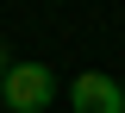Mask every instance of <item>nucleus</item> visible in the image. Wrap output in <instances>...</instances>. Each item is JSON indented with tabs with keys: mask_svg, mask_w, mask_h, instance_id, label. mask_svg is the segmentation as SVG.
I'll use <instances>...</instances> for the list:
<instances>
[{
	"mask_svg": "<svg viewBox=\"0 0 125 113\" xmlns=\"http://www.w3.org/2000/svg\"><path fill=\"white\" fill-rule=\"evenodd\" d=\"M0 113H6V107H0Z\"/></svg>",
	"mask_w": 125,
	"mask_h": 113,
	"instance_id": "obj_5",
	"label": "nucleus"
},
{
	"mask_svg": "<svg viewBox=\"0 0 125 113\" xmlns=\"http://www.w3.org/2000/svg\"><path fill=\"white\" fill-rule=\"evenodd\" d=\"M119 113H125V94H119Z\"/></svg>",
	"mask_w": 125,
	"mask_h": 113,
	"instance_id": "obj_4",
	"label": "nucleus"
},
{
	"mask_svg": "<svg viewBox=\"0 0 125 113\" xmlns=\"http://www.w3.org/2000/svg\"><path fill=\"white\" fill-rule=\"evenodd\" d=\"M0 75H6V50H0Z\"/></svg>",
	"mask_w": 125,
	"mask_h": 113,
	"instance_id": "obj_3",
	"label": "nucleus"
},
{
	"mask_svg": "<svg viewBox=\"0 0 125 113\" xmlns=\"http://www.w3.org/2000/svg\"><path fill=\"white\" fill-rule=\"evenodd\" d=\"M119 94H125V82L100 75V69H88V75L69 82V107L75 113H119Z\"/></svg>",
	"mask_w": 125,
	"mask_h": 113,
	"instance_id": "obj_2",
	"label": "nucleus"
},
{
	"mask_svg": "<svg viewBox=\"0 0 125 113\" xmlns=\"http://www.w3.org/2000/svg\"><path fill=\"white\" fill-rule=\"evenodd\" d=\"M50 100H56V75L44 63H6V75H0V107L6 113H44Z\"/></svg>",
	"mask_w": 125,
	"mask_h": 113,
	"instance_id": "obj_1",
	"label": "nucleus"
}]
</instances>
